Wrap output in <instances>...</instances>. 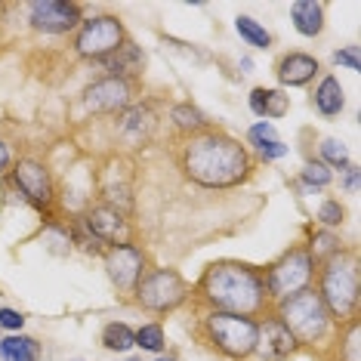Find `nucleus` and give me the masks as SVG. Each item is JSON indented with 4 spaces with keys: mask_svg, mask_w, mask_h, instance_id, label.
<instances>
[{
    "mask_svg": "<svg viewBox=\"0 0 361 361\" xmlns=\"http://www.w3.org/2000/svg\"><path fill=\"white\" fill-rule=\"evenodd\" d=\"M235 31L241 35V40H247L250 47H257V50H269V47H272V35H269L257 19H250V16H238Z\"/></svg>",
    "mask_w": 361,
    "mask_h": 361,
    "instance_id": "nucleus-24",
    "label": "nucleus"
},
{
    "mask_svg": "<svg viewBox=\"0 0 361 361\" xmlns=\"http://www.w3.org/2000/svg\"><path fill=\"white\" fill-rule=\"evenodd\" d=\"M318 59L315 56H309V53H287L278 59V68H275V75L278 80H281L284 87H306L312 78L318 75Z\"/></svg>",
    "mask_w": 361,
    "mask_h": 361,
    "instance_id": "nucleus-14",
    "label": "nucleus"
},
{
    "mask_svg": "<svg viewBox=\"0 0 361 361\" xmlns=\"http://www.w3.org/2000/svg\"><path fill=\"white\" fill-rule=\"evenodd\" d=\"M343 355H346V361H358V322H349V336L343 343Z\"/></svg>",
    "mask_w": 361,
    "mask_h": 361,
    "instance_id": "nucleus-33",
    "label": "nucleus"
},
{
    "mask_svg": "<svg viewBox=\"0 0 361 361\" xmlns=\"http://www.w3.org/2000/svg\"><path fill=\"white\" fill-rule=\"evenodd\" d=\"M10 161H13V154H10V145L0 139V173H4L6 167H10Z\"/></svg>",
    "mask_w": 361,
    "mask_h": 361,
    "instance_id": "nucleus-35",
    "label": "nucleus"
},
{
    "mask_svg": "<svg viewBox=\"0 0 361 361\" xmlns=\"http://www.w3.org/2000/svg\"><path fill=\"white\" fill-rule=\"evenodd\" d=\"M343 219H346V210H343L340 201H324L322 207H318V223H322L324 228L343 226Z\"/></svg>",
    "mask_w": 361,
    "mask_h": 361,
    "instance_id": "nucleus-28",
    "label": "nucleus"
},
{
    "mask_svg": "<svg viewBox=\"0 0 361 361\" xmlns=\"http://www.w3.org/2000/svg\"><path fill=\"white\" fill-rule=\"evenodd\" d=\"M334 62L336 65H346L349 71H358L361 62H358V47H343V50L334 53Z\"/></svg>",
    "mask_w": 361,
    "mask_h": 361,
    "instance_id": "nucleus-30",
    "label": "nucleus"
},
{
    "mask_svg": "<svg viewBox=\"0 0 361 361\" xmlns=\"http://www.w3.org/2000/svg\"><path fill=\"white\" fill-rule=\"evenodd\" d=\"M257 149H259V154L266 161H275V158H284L287 154V145L281 142V139H266V142H259Z\"/></svg>",
    "mask_w": 361,
    "mask_h": 361,
    "instance_id": "nucleus-32",
    "label": "nucleus"
},
{
    "mask_svg": "<svg viewBox=\"0 0 361 361\" xmlns=\"http://www.w3.org/2000/svg\"><path fill=\"white\" fill-rule=\"evenodd\" d=\"M13 183L19 185V192L25 195V201H31L40 210H47L53 204V198H56L53 176H50V170H47L44 161L22 158L13 167Z\"/></svg>",
    "mask_w": 361,
    "mask_h": 361,
    "instance_id": "nucleus-10",
    "label": "nucleus"
},
{
    "mask_svg": "<svg viewBox=\"0 0 361 361\" xmlns=\"http://www.w3.org/2000/svg\"><path fill=\"white\" fill-rule=\"evenodd\" d=\"M102 346L109 349V352H130L136 346V331L130 324L124 322H111V324H105L102 327Z\"/></svg>",
    "mask_w": 361,
    "mask_h": 361,
    "instance_id": "nucleus-22",
    "label": "nucleus"
},
{
    "mask_svg": "<svg viewBox=\"0 0 361 361\" xmlns=\"http://www.w3.org/2000/svg\"><path fill=\"white\" fill-rule=\"evenodd\" d=\"M154 361H176V358H173V355H158Z\"/></svg>",
    "mask_w": 361,
    "mask_h": 361,
    "instance_id": "nucleus-36",
    "label": "nucleus"
},
{
    "mask_svg": "<svg viewBox=\"0 0 361 361\" xmlns=\"http://www.w3.org/2000/svg\"><path fill=\"white\" fill-rule=\"evenodd\" d=\"M22 324H25V315H22V312H16V309H0V327H4V331H16V334H19Z\"/></svg>",
    "mask_w": 361,
    "mask_h": 361,
    "instance_id": "nucleus-31",
    "label": "nucleus"
},
{
    "mask_svg": "<svg viewBox=\"0 0 361 361\" xmlns=\"http://www.w3.org/2000/svg\"><path fill=\"white\" fill-rule=\"evenodd\" d=\"M247 139L253 145H259V142H266V139H278V133H275V127L269 124V121H259V124H253L247 130Z\"/></svg>",
    "mask_w": 361,
    "mask_h": 361,
    "instance_id": "nucleus-29",
    "label": "nucleus"
},
{
    "mask_svg": "<svg viewBox=\"0 0 361 361\" xmlns=\"http://www.w3.org/2000/svg\"><path fill=\"white\" fill-rule=\"evenodd\" d=\"M198 297L207 302L210 312L257 318L269 302V290L257 269L244 262H213L198 281Z\"/></svg>",
    "mask_w": 361,
    "mask_h": 361,
    "instance_id": "nucleus-2",
    "label": "nucleus"
},
{
    "mask_svg": "<svg viewBox=\"0 0 361 361\" xmlns=\"http://www.w3.org/2000/svg\"><path fill=\"white\" fill-rule=\"evenodd\" d=\"M343 188H346L349 195H355L358 192V167H346V179H343Z\"/></svg>",
    "mask_w": 361,
    "mask_h": 361,
    "instance_id": "nucleus-34",
    "label": "nucleus"
},
{
    "mask_svg": "<svg viewBox=\"0 0 361 361\" xmlns=\"http://www.w3.org/2000/svg\"><path fill=\"white\" fill-rule=\"evenodd\" d=\"M105 272H109L111 284L118 290H133L139 284V278L145 275V253L136 247V244H114L105 253Z\"/></svg>",
    "mask_w": 361,
    "mask_h": 361,
    "instance_id": "nucleus-11",
    "label": "nucleus"
},
{
    "mask_svg": "<svg viewBox=\"0 0 361 361\" xmlns=\"http://www.w3.org/2000/svg\"><path fill=\"white\" fill-rule=\"evenodd\" d=\"M99 62L111 71V78L127 80V78H133V75H139V71H142L145 56H142V50H139L136 44H130V40H124V44H121L111 56H105V59H99Z\"/></svg>",
    "mask_w": 361,
    "mask_h": 361,
    "instance_id": "nucleus-16",
    "label": "nucleus"
},
{
    "mask_svg": "<svg viewBox=\"0 0 361 361\" xmlns=\"http://www.w3.org/2000/svg\"><path fill=\"white\" fill-rule=\"evenodd\" d=\"M318 297H322L327 315L336 324L355 322L358 309V259L352 250H336L331 259H324L318 275Z\"/></svg>",
    "mask_w": 361,
    "mask_h": 361,
    "instance_id": "nucleus-3",
    "label": "nucleus"
},
{
    "mask_svg": "<svg viewBox=\"0 0 361 361\" xmlns=\"http://www.w3.org/2000/svg\"><path fill=\"white\" fill-rule=\"evenodd\" d=\"M312 278H315V259L309 257V250L293 247V250H287L266 275H262V281H266L269 297L281 302L287 297H293V293L306 290V287L312 284Z\"/></svg>",
    "mask_w": 361,
    "mask_h": 361,
    "instance_id": "nucleus-6",
    "label": "nucleus"
},
{
    "mask_svg": "<svg viewBox=\"0 0 361 361\" xmlns=\"http://www.w3.org/2000/svg\"><path fill=\"white\" fill-rule=\"evenodd\" d=\"M322 164L327 170L336 167V170H346L349 167V152L343 142H336V139H322Z\"/></svg>",
    "mask_w": 361,
    "mask_h": 361,
    "instance_id": "nucleus-26",
    "label": "nucleus"
},
{
    "mask_svg": "<svg viewBox=\"0 0 361 361\" xmlns=\"http://www.w3.org/2000/svg\"><path fill=\"white\" fill-rule=\"evenodd\" d=\"M207 340L228 358H250L259 349V322L232 312H207L204 315Z\"/></svg>",
    "mask_w": 361,
    "mask_h": 361,
    "instance_id": "nucleus-5",
    "label": "nucleus"
},
{
    "mask_svg": "<svg viewBox=\"0 0 361 361\" xmlns=\"http://www.w3.org/2000/svg\"><path fill=\"white\" fill-rule=\"evenodd\" d=\"M250 109H253V114H259V118H284V114L290 111V96H284L281 90L257 87L250 93Z\"/></svg>",
    "mask_w": 361,
    "mask_h": 361,
    "instance_id": "nucleus-18",
    "label": "nucleus"
},
{
    "mask_svg": "<svg viewBox=\"0 0 361 361\" xmlns=\"http://www.w3.org/2000/svg\"><path fill=\"white\" fill-rule=\"evenodd\" d=\"M300 179L306 183L309 188H324V185H331V179H334V173L324 167L322 161H309L306 167L300 170Z\"/></svg>",
    "mask_w": 361,
    "mask_h": 361,
    "instance_id": "nucleus-27",
    "label": "nucleus"
},
{
    "mask_svg": "<svg viewBox=\"0 0 361 361\" xmlns=\"http://www.w3.org/2000/svg\"><path fill=\"white\" fill-rule=\"evenodd\" d=\"M266 336V352L272 358H287L293 349H297V340L290 336V331L278 322V318H269L266 324H259V340Z\"/></svg>",
    "mask_w": 361,
    "mask_h": 361,
    "instance_id": "nucleus-19",
    "label": "nucleus"
},
{
    "mask_svg": "<svg viewBox=\"0 0 361 361\" xmlns=\"http://www.w3.org/2000/svg\"><path fill=\"white\" fill-rule=\"evenodd\" d=\"M80 223H84L90 241H96V244H111L114 247V244L127 241V219H124V213H118L114 207L99 204V207L87 210Z\"/></svg>",
    "mask_w": 361,
    "mask_h": 361,
    "instance_id": "nucleus-13",
    "label": "nucleus"
},
{
    "mask_svg": "<svg viewBox=\"0 0 361 361\" xmlns=\"http://www.w3.org/2000/svg\"><path fill=\"white\" fill-rule=\"evenodd\" d=\"M84 105L93 114H111L130 109V80L121 78H102L93 87L84 90Z\"/></svg>",
    "mask_w": 361,
    "mask_h": 361,
    "instance_id": "nucleus-12",
    "label": "nucleus"
},
{
    "mask_svg": "<svg viewBox=\"0 0 361 361\" xmlns=\"http://www.w3.org/2000/svg\"><path fill=\"white\" fill-rule=\"evenodd\" d=\"M290 16H293V28H297L302 37H318L324 31V4L297 0V4L290 6Z\"/></svg>",
    "mask_w": 361,
    "mask_h": 361,
    "instance_id": "nucleus-17",
    "label": "nucleus"
},
{
    "mask_svg": "<svg viewBox=\"0 0 361 361\" xmlns=\"http://www.w3.org/2000/svg\"><path fill=\"white\" fill-rule=\"evenodd\" d=\"M0 358L4 361H40L44 358V349L35 336L25 334H13L6 340H0Z\"/></svg>",
    "mask_w": 361,
    "mask_h": 361,
    "instance_id": "nucleus-20",
    "label": "nucleus"
},
{
    "mask_svg": "<svg viewBox=\"0 0 361 361\" xmlns=\"http://www.w3.org/2000/svg\"><path fill=\"white\" fill-rule=\"evenodd\" d=\"M170 121L183 130V133H204V127H207V118L195 109V105H188V102H179L170 109Z\"/></svg>",
    "mask_w": 361,
    "mask_h": 361,
    "instance_id": "nucleus-23",
    "label": "nucleus"
},
{
    "mask_svg": "<svg viewBox=\"0 0 361 361\" xmlns=\"http://www.w3.org/2000/svg\"><path fill=\"white\" fill-rule=\"evenodd\" d=\"M136 346L142 352H164V346H167V336H164V327L161 324H142L136 331Z\"/></svg>",
    "mask_w": 361,
    "mask_h": 361,
    "instance_id": "nucleus-25",
    "label": "nucleus"
},
{
    "mask_svg": "<svg viewBox=\"0 0 361 361\" xmlns=\"http://www.w3.org/2000/svg\"><path fill=\"white\" fill-rule=\"evenodd\" d=\"M124 25L118 16H93V19L80 22V31L75 37V50L84 59H105L124 44Z\"/></svg>",
    "mask_w": 361,
    "mask_h": 361,
    "instance_id": "nucleus-8",
    "label": "nucleus"
},
{
    "mask_svg": "<svg viewBox=\"0 0 361 361\" xmlns=\"http://www.w3.org/2000/svg\"><path fill=\"white\" fill-rule=\"evenodd\" d=\"M136 302L149 312H173L188 300V284L176 269H152L133 287Z\"/></svg>",
    "mask_w": 361,
    "mask_h": 361,
    "instance_id": "nucleus-7",
    "label": "nucleus"
},
{
    "mask_svg": "<svg viewBox=\"0 0 361 361\" xmlns=\"http://www.w3.org/2000/svg\"><path fill=\"white\" fill-rule=\"evenodd\" d=\"M275 318L290 331L293 340L312 343V346L322 343L324 336L331 334V324H334V318L327 315L322 297H318L312 287H306V290H300V293H293V297L278 302Z\"/></svg>",
    "mask_w": 361,
    "mask_h": 361,
    "instance_id": "nucleus-4",
    "label": "nucleus"
},
{
    "mask_svg": "<svg viewBox=\"0 0 361 361\" xmlns=\"http://www.w3.org/2000/svg\"><path fill=\"white\" fill-rule=\"evenodd\" d=\"M179 164H183L185 176L204 188H232L244 183L253 167L247 149L238 139L213 133V130L188 136Z\"/></svg>",
    "mask_w": 361,
    "mask_h": 361,
    "instance_id": "nucleus-1",
    "label": "nucleus"
},
{
    "mask_svg": "<svg viewBox=\"0 0 361 361\" xmlns=\"http://www.w3.org/2000/svg\"><path fill=\"white\" fill-rule=\"evenodd\" d=\"M28 22L35 31L44 35H65V31L78 28L80 22V4H68V0H35L28 6Z\"/></svg>",
    "mask_w": 361,
    "mask_h": 361,
    "instance_id": "nucleus-9",
    "label": "nucleus"
},
{
    "mask_svg": "<svg viewBox=\"0 0 361 361\" xmlns=\"http://www.w3.org/2000/svg\"><path fill=\"white\" fill-rule=\"evenodd\" d=\"M154 111L149 109V105H130V109L121 114V124H118V130H121V136L124 139H130V142H145L152 133H154Z\"/></svg>",
    "mask_w": 361,
    "mask_h": 361,
    "instance_id": "nucleus-15",
    "label": "nucleus"
},
{
    "mask_svg": "<svg viewBox=\"0 0 361 361\" xmlns=\"http://www.w3.org/2000/svg\"><path fill=\"white\" fill-rule=\"evenodd\" d=\"M346 105V96H343V87L334 75H324L322 84L315 87V109L324 114V118H334V114L343 111Z\"/></svg>",
    "mask_w": 361,
    "mask_h": 361,
    "instance_id": "nucleus-21",
    "label": "nucleus"
},
{
    "mask_svg": "<svg viewBox=\"0 0 361 361\" xmlns=\"http://www.w3.org/2000/svg\"><path fill=\"white\" fill-rule=\"evenodd\" d=\"M0 10H4V6H0Z\"/></svg>",
    "mask_w": 361,
    "mask_h": 361,
    "instance_id": "nucleus-37",
    "label": "nucleus"
}]
</instances>
